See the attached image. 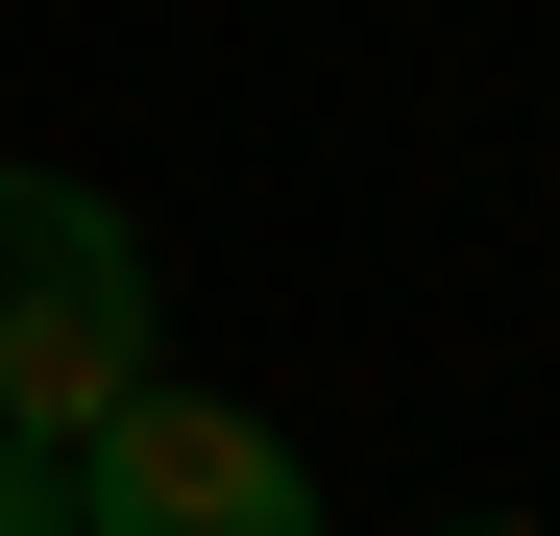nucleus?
Segmentation results:
<instances>
[{"label":"nucleus","mask_w":560,"mask_h":536,"mask_svg":"<svg viewBox=\"0 0 560 536\" xmlns=\"http://www.w3.org/2000/svg\"><path fill=\"white\" fill-rule=\"evenodd\" d=\"M0 536H73V439H25V415H0Z\"/></svg>","instance_id":"nucleus-3"},{"label":"nucleus","mask_w":560,"mask_h":536,"mask_svg":"<svg viewBox=\"0 0 560 536\" xmlns=\"http://www.w3.org/2000/svg\"><path fill=\"white\" fill-rule=\"evenodd\" d=\"M73 536H341L317 464H293V415H244V391H122V415H73Z\"/></svg>","instance_id":"nucleus-2"},{"label":"nucleus","mask_w":560,"mask_h":536,"mask_svg":"<svg viewBox=\"0 0 560 536\" xmlns=\"http://www.w3.org/2000/svg\"><path fill=\"white\" fill-rule=\"evenodd\" d=\"M171 366V317H147V220L98 196V171H0V415L73 439V415H122Z\"/></svg>","instance_id":"nucleus-1"},{"label":"nucleus","mask_w":560,"mask_h":536,"mask_svg":"<svg viewBox=\"0 0 560 536\" xmlns=\"http://www.w3.org/2000/svg\"><path fill=\"white\" fill-rule=\"evenodd\" d=\"M439 536H560V512H439Z\"/></svg>","instance_id":"nucleus-4"}]
</instances>
